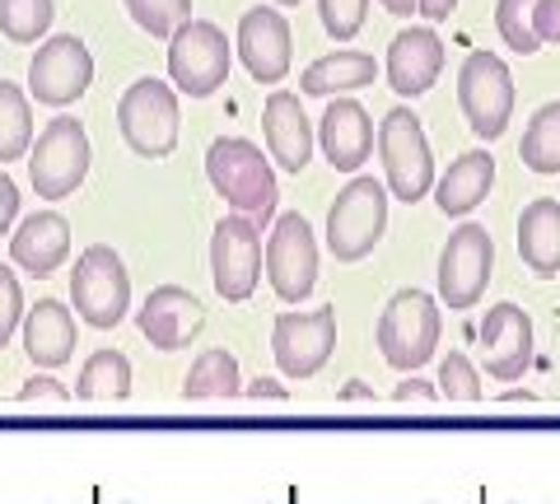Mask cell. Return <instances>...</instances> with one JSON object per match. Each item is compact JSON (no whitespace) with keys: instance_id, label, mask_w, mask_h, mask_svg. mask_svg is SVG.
Segmentation results:
<instances>
[{"instance_id":"cell-40","label":"cell","mask_w":560,"mask_h":504,"mask_svg":"<svg viewBox=\"0 0 560 504\" xmlns=\"http://www.w3.org/2000/svg\"><path fill=\"white\" fill-rule=\"evenodd\" d=\"M393 397L397 402H411V397L416 402H430V397H440V384H420V378H411V384H401Z\"/></svg>"},{"instance_id":"cell-43","label":"cell","mask_w":560,"mask_h":504,"mask_svg":"<svg viewBox=\"0 0 560 504\" xmlns=\"http://www.w3.org/2000/svg\"><path fill=\"white\" fill-rule=\"evenodd\" d=\"M276 5H300V0H276Z\"/></svg>"},{"instance_id":"cell-16","label":"cell","mask_w":560,"mask_h":504,"mask_svg":"<svg viewBox=\"0 0 560 504\" xmlns=\"http://www.w3.org/2000/svg\"><path fill=\"white\" fill-rule=\"evenodd\" d=\"M238 61L248 66V75L257 84H280L290 75V61H294V43H290V20L271 5H257L238 20Z\"/></svg>"},{"instance_id":"cell-38","label":"cell","mask_w":560,"mask_h":504,"mask_svg":"<svg viewBox=\"0 0 560 504\" xmlns=\"http://www.w3.org/2000/svg\"><path fill=\"white\" fill-rule=\"evenodd\" d=\"M533 28L541 43H560V0H541L533 14Z\"/></svg>"},{"instance_id":"cell-37","label":"cell","mask_w":560,"mask_h":504,"mask_svg":"<svg viewBox=\"0 0 560 504\" xmlns=\"http://www.w3.org/2000/svg\"><path fill=\"white\" fill-rule=\"evenodd\" d=\"M14 215H20V187H14V178L5 173V164H0V234H10Z\"/></svg>"},{"instance_id":"cell-26","label":"cell","mask_w":560,"mask_h":504,"mask_svg":"<svg viewBox=\"0 0 560 504\" xmlns=\"http://www.w3.org/2000/svg\"><path fill=\"white\" fill-rule=\"evenodd\" d=\"M243 392V378H238V360L224 351V345H215V351H201L197 364L187 370L183 378V397H238Z\"/></svg>"},{"instance_id":"cell-4","label":"cell","mask_w":560,"mask_h":504,"mask_svg":"<svg viewBox=\"0 0 560 504\" xmlns=\"http://www.w3.org/2000/svg\"><path fill=\"white\" fill-rule=\"evenodd\" d=\"M90 136H84V121L75 117H51L38 131V141L28 150V183L43 201H66L75 187L90 178Z\"/></svg>"},{"instance_id":"cell-24","label":"cell","mask_w":560,"mask_h":504,"mask_svg":"<svg viewBox=\"0 0 560 504\" xmlns=\"http://www.w3.org/2000/svg\"><path fill=\"white\" fill-rule=\"evenodd\" d=\"M490 183H495L490 150H467L448 164L444 178L434 183V206H440L444 215H471L490 197Z\"/></svg>"},{"instance_id":"cell-17","label":"cell","mask_w":560,"mask_h":504,"mask_svg":"<svg viewBox=\"0 0 560 504\" xmlns=\"http://www.w3.org/2000/svg\"><path fill=\"white\" fill-rule=\"evenodd\" d=\"M481 364L490 378L514 384L533 370V318L518 304H495L481 323Z\"/></svg>"},{"instance_id":"cell-30","label":"cell","mask_w":560,"mask_h":504,"mask_svg":"<svg viewBox=\"0 0 560 504\" xmlns=\"http://www.w3.org/2000/svg\"><path fill=\"white\" fill-rule=\"evenodd\" d=\"M57 20L51 0H0V33L20 47H33Z\"/></svg>"},{"instance_id":"cell-31","label":"cell","mask_w":560,"mask_h":504,"mask_svg":"<svg viewBox=\"0 0 560 504\" xmlns=\"http://www.w3.org/2000/svg\"><path fill=\"white\" fill-rule=\"evenodd\" d=\"M541 0H500L495 5V28L504 47H514L518 57H533V51H541V38L533 28V14H537Z\"/></svg>"},{"instance_id":"cell-36","label":"cell","mask_w":560,"mask_h":504,"mask_svg":"<svg viewBox=\"0 0 560 504\" xmlns=\"http://www.w3.org/2000/svg\"><path fill=\"white\" fill-rule=\"evenodd\" d=\"M70 402V392L57 384V378H47V374H38V378H28L24 384V392H20V402Z\"/></svg>"},{"instance_id":"cell-3","label":"cell","mask_w":560,"mask_h":504,"mask_svg":"<svg viewBox=\"0 0 560 504\" xmlns=\"http://www.w3.org/2000/svg\"><path fill=\"white\" fill-rule=\"evenodd\" d=\"M388 230V187L378 178H350L327 211V253L337 262H360L378 248Z\"/></svg>"},{"instance_id":"cell-10","label":"cell","mask_w":560,"mask_h":504,"mask_svg":"<svg viewBox=\"0 0 560 504\" xmlns=\"http://www.w3.org/2000/svg\"><path fill=\"white\" fill-rule=\"evenodd\" d=\"M458 108L481 141H500L514 117V75L495 51H471L458 71Z\"/></svg>"},{"instance_id":"cell-27","label":"cell","mask_w":560,"mask_h":504,"mask_svg":"<svg viewBox=\"0 0 560 504\" xmlns=\"http://www.w3.org/2000/svg\"><path fill=\"white\" fill-rule=\"evenodd\" d=\"M518 160L533 173H560V98L541 103L533 113L528 131H523V145H518Z\"/></svg>"},{"instance_id":"cell-11","label":"cell","mask_w":560,"mask_h":504,"mask_svg":"<svg viewBox=\"0 0 560 504\" xmlns=\"http://www.w3.org/2000/svg\"><path fill=\"white\" fill-rule=\"evenodd\" d=\"M267 281L285 304L308 300L318 285V238L300 211H285L267 234Z\"/></svg>"},{"instance_id":"cell-23","label":"cell","mask_w":560,"mask_h":504,"mask_svg":"<svg viewBox=\"0 0 560 504\" xmlns=\"http://www.w3.org/2000/svg\"><path fill=\"white\" fill-rule=\"evenodd\" d=\"M518 257L541 281L560 276V201L537 197L518 215Z\"/></svg>"},{"instance_id":"cell-8","label":"cell","mask_w":560,"mask_h":504,"mask_svg":"<svg viewBox=\"0 0 560 504\" xmlns=\"http://www.w3.org/2000/svg\"><path fill=\"white\" fill-rule=\"evenodd\" d=\"M70 304L90 327L108 332L127 318L131 308V276L121 267V257L108 243H94L75 257V271H70Z\"/></svg>"},{"instance_id":"cell-20","label":"cell","mask_w":560,"mask_h":504,"mask_svg":"<svg viewBox=\"0 0 560 504\" xmlns=\"http://www.w3.org/2000/svg\"><path fill=\"white\" fill-rule=\"evenodd\" d=\"M261 136H267V154L285 173H304L313 160V121L304 113L300 94L271 90L267 108H261Z\"/></svg>"},{"instance_id":"cell-41","label":"cell","mask_w":560,"mask_h":504,"mask_svg":"<svg viewBox=\"0 0 560 504\" xmlns=\"http://www.w3.org/2000/svg\"><path fill=\"white\" fill-rule=\"evenodd\" d=\"M248 392H253V397H285V388H280L276 378H253Z\"/></svg>"},{"instance_id":"cell-12","label":"cell","mask_w":560,"mask_h":504,"mask_svg":"<svg viewBox=\"0 0 560 504\" xmlns=\"http://www.w3.org/2000/svg\"><path fill=\"white\" fill-rule=\"evenodd\" d=\"M94 84V57L75 33H57L47 38L28 61V98L47 103V108H66L90 94Z\"/></svg>"},{"instance_id":"cell-15","label":"cell","mask_w":560,"mask_h":504,"mask_svg":"<svg viewBox=\"0 0 560 504\" xmlns=\"http://www.w3.org/2000/svg\"><path fill=\"white\" fill-rule=\"evenodd\" d=\"M136 327L154 351H183L201 337L206 327V304L183 285H160L150 290V300L136 308Z\"/></svg>"},{"instance_id":"cell-7","label":"cell","mask_w":560,"mask_h":504,"mask_svg":"<svg viewBox=\"0 0 560 504\" xmlns=\"http://www.w3.org/2000/svg\"><path fill=\"white\" fill-rule=\"evenodd\" d=\"M234 66V47L224 38L220 24L210 20H187L178 33L168 38V75L173 90L187 98H210L215 90H224Z\"/></svg>"},{"instance_id":"cell-21","label":"cell","mask_w":560,"mask_h":504,"mask_svg":"<svg viewBox=\"0 0 560 504\" xmlns=\"http://www.w3.org/2000/svg\"><path fill=\"white\" fill-rule=\"evenodd\" d=\"M10 257L14 267H24L28 276H51L66 267L70 257V220L61 211H33L20 230L10 234Z\"/></svg>"},{"instance_id":"cell-5","label":"cell","mask_w":560,"mask_h":504,"mask_svg":"<svg viewBox=\"0 0 560 504\" xmlns=\"http://www.w3.org/2000/svg\"><path fill=\"white\" fill-rule=\"evenodd\" d=\"M440 304H434V294L425 290H397L388 308L378 313V351L383 360L393 364V370L401 374H411L420 370L430 355H434V345H440Z\"/></svg>"},{"instance_id":"cell-32","label":"cell","mask_w":560,"mask_h":504,"mask_svg":"<svg viewBox=\"0 0 560 504\" xmlns=\"http://www.w3.org/2000/svg\"><path fill=\"white\" fill-rule=\"evenodd\" d=\"M136 28H145L150 38H173L191 20V0H121Z\"/></svg>"},{"instance_id":"cell-34","label":"cell","mask_w":560,"mask_h":504,"mask_svg":"<svg viewBox=\"0 0 560 504\" xmlns=\"http://www.w3.org/2000/svg\"><path fill=\"white\" fill-rule=\"evenodd\" d=\"M318 14H323L327 38L350 43V38H355V33L364 28V14H370V0H318Z\"/></svg>"},{"instance_id":"cell-6","label":"cell","mask_w":560,"mask_h":504,"mask_svg":"<svg viewBox=\"0 0 560 504\" xmlns=\"http://www.w3.org/2000/svg\"><path fill=\"white\" fill-rule=\"evenodd\" d=\"M378 160H383V178L397 201L416 206L420 197H430L434 187V154L425 141V127L411 108H393L378 121Z\"/></svg>"},{"instance_id":"cell-28","label":"cell","mask_w":560,"mask_h":504,"mask_svg":"<svg viewBox=\"0 0 560 504\" xmlns=\"http://www.w3.org/2000/svg\"><path fill=\"white\" fill-rule=\"evenodd\" d=\"M33 150V108L20 84L0 80V164L24 160Z\"/></svg>"},{"instance_id":"cell-14","label":"cell","mask_w":560,"mask_h":504,"mask_svg":"<svg viewBox=\"0 0 560 504\" xmlns=\"http://www.w3.org/2000/svg\"><path fill=\"white\" fill-rule=\"evenodd\" d=\"M271 351L285 378H313L337 351V308L280 313L271 327Z\"/></svg>"},{"instance_id":"cell-25","label":"cell","mask_w":560,"mask_h":504,"mask_svg":"<svg viewBox=\"0 0 560 504\" xmlns=\"http://www.w3.org/2000/svg\"><path fill=\"white\" fill-rule=\"evenodd\" d=\"M378 80V61L370 51H327L300 75V90L313 98H337V94H355L370 90Z\"/></svg>"},{"instance_id":"cell-39","label":"cell","mask_w":560,"mask_h":504,"mask_svg":"<svg viewBox=\"0 0 560 504\" xmlns=\"http://www.w3.org/2000/svg\"><path fill=\"white\" fill-rule=\"evenodd\" d=\"M453 10H458V0H416V14H425L430 24H444Z\"/></svg>"},{"instance_id":"cell-13","label":"cell","mask_w":560,"mask_h":504,"mask_svg":"<svg viewBox=\"0 0 560 504\" xmlns=\"http://www.w3.org/2000/svg\"><path fill=\"white\" fill-rule=\"evenodd\" d=\"M490 267H495V243H490V234L481 224L453 230L444 253H440V300L453 313L477 308L486 285H490Z\"/></svg>"},{"instance_id":"cell-2","label":"cell","mask_w":560,"mask_h":504,"mask_svg":"<svg viewBox=\"0 0 560 504\" xmlns=\"http://www.w3.org/2000/svg\"><path fill=\"white\" fill-rule=\"evenodd\" d=\"M178 90L154 75L127 84V94L117 103V131L140 160H168L178 150Z\"/></svg>"},{"instance_id":"cell-29","label":"cell","mask_w":560,"mask_h":504,"mask_svg":"<svg viewBox=\"0 0 560 504\" xmlns=\"http://www.w3.org/2000/svg\"><path fill=\"white\" fill-rule=\"evenodd\" d=\"M131 392V360L121 351H94L84 360L75 378V397L94 402V397H127Z\"/></svg>"},{"instance_id":"cell-1","label":"cell","mask_w":560,"mask_h":504,"mask_svg":"<svg viewBox=\"0 0 560 504\" xmlns=\"http://www.w3.org/2000/svg\"><path fill=\"white\" fill-rule=\"evenodd\" d=\"M206 178L215 187V197H224L238 215H253L257 224H267L276 215V173L271 160L243 136H220L206 150Z\"/></svg>"},{"instance_id":"cell-19","label":"cell","mask_w":560,"mask_h":504,"mask_svg":"<svg viewBox=\"0 0 560 504\" xmlns=\"http://www.w3.org/2000/svg\"><path fill=\"white\" fill-rule=\"evenodd\" d=\"M444 71V43L440 33L430 24L420 28H401L393 47H388V66H383V75H388V90L401 94V98H420L434 90V80Z\"/></svg>"},{"instance_id":"cell-42","label":"cell","mask_w":560,"mask_h":504,"mask_svg":"<svg viewBox=\"0 0 560 504\" xmlns=\"http://www.w3.org/2000/svg\"><path fill=\"white\" fill-rule=\"evenodd\" d=\"M383 10L388 14H401V20H407V14H416V0H378Z\"/></svg>"},{"instance_id":"cell-22","label":"cell","mask_w":560,"mask_h":504,"mask_svg":"<svg viewBox=\"0 0 560 504\" xmlns=\"http://www.w3.org/2000/svg\"><path fill=\"white\" fill-rule=\"evenodd\" d=\"M24 351L43 370H57L75 355V318L61 300H38L24 313Z\"/></svg>"},{"instance_id":"cell-33","label":"cell","mask_w":560,"mask_h":504,"mask_svg":"<svg viewBox=\"0 0 560 504\" xmlns=\"http://www.w3.org/2000/svg\"><path fill=\"white\" fill-rule=\"evenodd\" d=\"M440 397H453V402H477L481 397V374L463 351L444 355V364H440Z\"/></svg>"},{"instance_id":"cell-9","label":"cell","mask_w":560,"mask_h":504,"mask_svg":"<svg viewBox=\"0 0 560 504\" xmlns=\"http://www.w3.org/2000/svg\"><path fill=\"white\" fill-rule=\"evenodd\" d=\"M267 267V248H261V224L253 215H224L210 234V281L215 294L230 304L253 300V290Z\"/></svg>"},{"instance_id":"cell-18","label":"cell","mask_w":560,"mask_h":504,"mask_svg":"<svg viewBox=\"0 0 560 504\" xmlns=\"http://www.w3.org/2000/svg\"><path fill=\"white\" fill-rule=\"evenodd\" d=\"M318 145H323V160L337 168V173H355L374 154V145H378L374 117L364 113L355 98L337 94V98L327 103L323 121H318Z\"/></svg>"},{"instance_id":"cell-35","label":"cell","mask_w":560,"mask_h":504,"mask_svg":"<svg viewBox=\"0 0 560 504\" xmlns=\"http://www.w3.org/2000/svg\"><path fill=\"white\" fill-rule=\"evenodd\" d=\"M24 290H20V276H14L5 262H0V351L10 345V337L20 332L24 323Z\"/></svg>"}]
</instances>
